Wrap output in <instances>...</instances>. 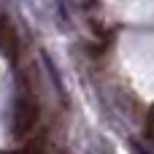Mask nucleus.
Returning <instances> with one entry per match:
<instances>
[{
	"label": "nucleus",
	"instance_id": "obj_1",
	"mask_svg": "<svg viewBox=\"0 0 154 154\" xmlns=\"http://www.w3.org/2000/svg\"><path fill=\"white\" fill-rule=\"evenodd\" d=\"M38 114H41V108H38L35 95L30 89H24L19 95V100H16V114H14V135H16V141H27L30 130L38 125Z\"/></svg>",
	"mask_w": 154,
	"mask_h": 154
},
{
	"label": "nucleus",
	"instance_id": "obj_2",
	"mask_svg": "<svg viewBox=\"0 0 154 154\" xmlns=\"http://www.w3.org/2000/svg\"><path fill=\"white\" fill-rule=\"evenodd\" d=\"M3 43H5V54L14 57V54H16V38H14V27H11L8 19H5V24H3Z\"/></svg>",
	"mask_w": 154,
	"mask_h": 154
},
{
	"label": "nucleus",
	"instance_id": "obj_3",
	"mask_svg": "<svg viewBox=\"0 0 154 154\" xmlns=\"http://www.w3.org/2000/svg\"><path fill=\"white\" fill-rule=\"evenodd\" d=\"M22 154H46V138H43V135H38L35 141L24 143V152H22Z\"/></svg>",
	"mask_w": 154,
	"mask_h": 154
}]
</instances>
